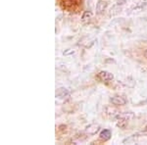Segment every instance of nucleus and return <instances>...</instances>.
I'll list each match as a JSON object with an SVG mask.
<instances>
[{
    "instance_id": "f03ea898",
    "label": "nucleus",
    "mask_w": 147,
    "mask_h": 145,
    "mask_svg": "<svg viewBox=\"0 0 147 145\" xmlns=\"http://www.w3.org/2000/svg\"><path fill=\"white\" fill-rule=\"evenodd\" d=\"M110 136H111V134H110V132H109V130H104V132H102L101 134H100V137L102 139H104V140L109 139V138H110Z\"/></svg>"
},
{
    "instance_id": "f257e3e1",
    "label": "nucleus",
    "mask_w": 147,
    "mask_h": 145,
    "mask_svg": "<svg viewBox=\"0 0 147 145\" xmlns=\"http://www.w3.org/2000/svg\"><path fill=\"white\" fill-rule=\"evenodd\" d=\"M82 0H60V5L68 12H77L82 8Z\"/></svg>"
}]
</instances>
